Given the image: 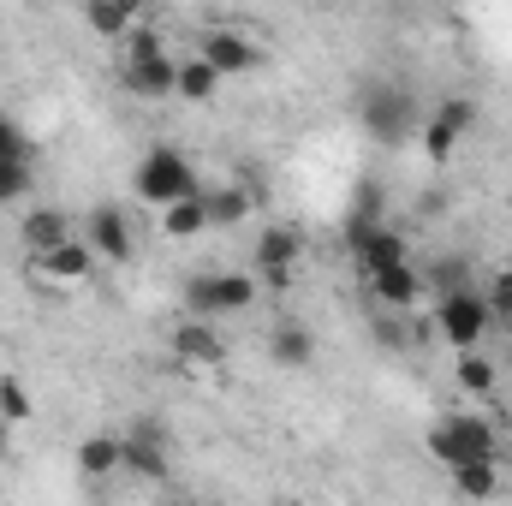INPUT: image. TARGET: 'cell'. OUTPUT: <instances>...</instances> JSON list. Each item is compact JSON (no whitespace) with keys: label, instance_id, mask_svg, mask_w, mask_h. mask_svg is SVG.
<instances>
[{"label":"cell","instance_id":"26","mask_svg":"<svg viewBox=\"0 0 512 506\" xmlns=\"http://www.w3.org/2000/svg\"><path fill=\"white\" fill-rule=\"evenodd\" d=\"M483 304H489V316H495V322H507V328H512V268H495V280H489Z\"/></svg>","mask_w":512,"mask_h":506},{"label":"cell","instance_id":"12","mask_svg":"<svg viewBox=\"0 0 512 506\" xmlns=\"http://www.w3.org/2000/svg\"><path fill=\"white\" fill-rule=\"evenodd\" d=\"M66 239H78V233H72V221H66L60 209H30V215L18 221V245L30 251V262H42L48 251H60Z\"/></svg>","mask_w":512,"mask_h":506},{"label":"cell","instance_id":"20","mask_svg":"<svg viewBox=\"0 0 512 506\" xmlns=\"http://www.w3.org/2000/svg\"><path fill=\"white\" fill-rule=\"evenodd\" d=\"M215 96H221V72H215L209 60H197V54L179 60V102H197V108H203V102H215Z\"/></svg>","mask_w":512,"mask_h":506},{"label":"cell","instance_id":"16","mask_svg":"<svg viewBox=\"0 0 512 506\" xmlns=\"http://www.w3.org/2000/svg\"><path fill=\"white\" fill-rule=\"evenodd\" d=\"M268 352H274V364L304 370V364L316 358V334H310L298 316H280V322H274V334H268Z\"/></svg>","mask_w":512,"mask_h":506},{"label":"cell","instance_id":"1","mask_svg":"<svg viewBox=\"0 0 512 506\" xmlns=\"http://www.w3.org/2000/svg\"><path fill=\"white\" fill-rule=\"evenodd\" d=\"M126 60H120V78L137 102H161V96H179V60L167 54L161 30H131L126 42Z\"/></svg>","mask_w":512,"mask_h":506},{"label":"cell","instance_id":"14","mask_svg":"<svg viewBox=\"0 0 512 506\" xmlns=\"http://www.w3.org/2000/svg\"><path fill=\"white\" fill-rule=\"evenodd\" d=\"M78 471H84L90 483H108L114 471H126L120 435H114V429H96V435H84V441H78Z\"/></svg>","mask_w":512,"mask_h":506},{"label":"cell","instance_id":"30","mask_svg":"<svg viewBox=\"0 0 512 506\" xmlns=\"http://www.w3.org/2000/svg\"><path fill=\"white\" fill-rule=\"evenodd\" d=\"M6 453H12V423L0 417V459H6Z\"/></svg>","mask_w":512,"mask_h":506},{"label":"cell","instance_id":"34","mask_svg":"<svg viewBox=\"0 0 512 506\" xmlns=\"http://www.w3.org/2000/svg\"><path fill=\"white\" fill-rule=\"evenodd\" d=\"M507 209H512V197H507Z\"/></svg>","mask_w":512,"mask_h":506},{"label":"cell","instance_id":"24","mask_svg":"<svg viewBox=\"0 0 512 506\" xmlns=\"http://www.w3.org/2000/svg\"><path fill=\"white\" fill-rule=\"evenodd\" d=\"M30 411H36V405H30V387L18 376H0V417L18 429V423H30Z\"/></svg>","mask_w":512,"mask_h":506},{"label":"cell","instance_id":"4","mask_svg":"<svg viewBox=\"0 0 512 506\" xmlns=\"http://www.w3.org/2000/svg\"><path fill=\"white\" fill-rule=\"evenodd\" d=\"M251 304H256V274L221 268V274H191L185 280V310L197 322H221V316H239Z\"/></svg>","mask_w":512,"mask_h":506},{"label":"cell","instance_id":"33","mask_svg":"<svg viewBox=\"0 0 512 506\" xmlns=\"http://www.w3.org/2000/svg\"><path fill=\"white\" fill-rule=\"evenodd\" d=\"M286 506H304V501H286Z\"/></svg>","mask_w":512,"mask_h":506},{"label":"cell","instance_id":"18","mask_svg":"<svg viewBox=\"0 0 512 506\" xmlns=\"http://www.w3.org/2000/svg\"><path fill=\"white\" fill-rule=\"evenodd\" d=\"M84 24H90L102 42L120 48L131 30H137V6H131V0H90V6H84Z\"/></svg>","mask_w":512,"mask_h":506},{"label":"cell","instance_id":"8","mask_svg":"<svg viewBox=\"0 0 512 506\" xmlns=\"http://www.w3.org/2000/svg\"><path fill=\"white\" fill-rule=\"evenodd\" d=\"M78 239L96 251V262H131L137 256V233H131V215L120 203H96L78 227Z\"/></svg>","mask_w":512,"mask_h":506},{"label":"cell","instance_id":"6","mask_svg":"<svg viewBox=\"0 0 512 506\" xmlns=\"http://www.w3.org/2000/svg\"><path fill=\"white\" fill-rule=\"evenodd\" d=\"M489 328H495V316H489L483 292H447V298L435 304V334H441L447 346H459V358L477 352V346L489 340Z\"/></svg>","mask_w":512,"mask_h":506},{"label":"cell","instance_id":"13","mask_svg":"<svg viewBox=\"0 0 512 506\" xmlns=\"http://www.w3.org/2000/svg\"><path fill=\"white\" fill-rule=\"evenodd\" d=\"M30 274H48V280H60V286H84V280L96 274V251H90L84 239H66L60 251H48L42 262H30Z\"/></svg>","mask_w":512,"mask_h":506},{"label":"cell","instance_id":"10","mask_svg":"<svg viewBox=\"0 0 512 506\" xmlns=\"http://www.w3.org/2000/svg\"><path fill=\"white\" fill-rule=\"evenodd\" d=\"M173 358H179L185 370H221V364H227V340H221L215 322L185 316V322L173 328Z\"/></svg>","mask_w":512,"mask_h":506},{"label":"cell","instance_id":"21","mask_svg":"<svg viewBox=\"0 0 512 506\" xmlns=\"http://www.w3.org/2000/svg\"><path fill=\"white\" fill-rule=\"evenodd\" d=\"M453 489H459L465 501H495V495H501V459L459 465V471H453Z\"/></svg>","mask_w":512,"mask_h":506},{"label":"cell","instance_id":"28","mask_svg":"<svg viewBox=\"0 0 512 506\" xmlns=\"http://www.w3.org/2000/svg\"><path fill=\"white\" fill-rule=\"evenodd\" d=\"M358 221H382V179H358V203H352Z\"/></svg>","mask_w":512,"mask_h":506},{"label":"cell","instance_id":"9","mask_svg":"<svg viewBox=\"0 0 512 506\" xmlns=\"http://www.w3.org/2000/svg\"><path fill=\"white\" fill-rule=\"evenodd\" d=\"M197 60H209L221 78H239V72H251L256 60H262V48H256V36H245V30H227V24H215V30H203V42H197Z\"/></svg>","mask_w":512,"mask_h":506},{"label":"cell","instance_id":"11","mask_svg":"<svg viewBox=\"0 0 512 506\" xmlns=\"http://www.w3.org/2000/svg\"><path fill=\"white\" fill-rule=\"evenodd\" d=\"M304 262V233L298 227H262L256 233V274H292Z\"/></svg>","mask_w":512,"mask_h":506},{"label":"cell","instance_id":"5","mask_svg":"<svg viewBox=\"0 0 512 506\" xmlns=\"http://www.w3.org/2000/svg\"><path fill=\"white\" fill-rule=\"evenodd\" d=\"M358 120L364 131L387 143V149H399L411 126H417V96L405 90V84H364V96H358Z\"/></svg>","mask_w":512,"mask_h":506},{"label":"cell","instance_id":"23","mask_svg":"<svg viewBox=\"0 0 512 506\" xmlns=\"http://www.w3.org/2000/svg\"><path fill=\"white\" fill-rule=\"evenodd\" d=\"M36 191V167L30 161H0V209L6 203H24Z\"/></svg>","mask_w":512,"mask_h":506},{"label":"cell","instance_id":"25","mask_svg":"<svg viewBox=\"0 0 512 506\" xmlns=\"http://www.w3.org/2000/svg\"><path fill=\"white\" fill-rule=\"evenodd\" d=\"M435 120H441V126L453 131V137H465V131L477 126V102H471V96H441Z\"/></svg>","mask_w":512,"mask_h":506},{"label":"cell","instance_id":"31","mask_svg":"<svg viewBox=\"0 0 512 506\" xmlns=\"http://www.w3.org/2000/svg\"><path fill=\"white\" fill-rule=\"evenodd\" d=\"M507 364H512V334H507Z\"/></svg>","mask_w":512,"mask_h":506},{"label":"cell","instance_id":"32","mask_svg":"<svg viewBox=\"0 0 512 506\" xmlns=\"http://www.w3.org/2000/svg\"><path fill=\"white\" fill-rule=\"evenodd\" d=\"M197 506H215V501H197Z\"/></svg>","mask_w":512,"mask_h":506},{"label":"cell","instance_id":"19","mask_svg":"<svg viewBox=\"0 0 512 506\" xmlns=\"http://www.w3.org/2000/svg\"><path fill=\"white\" fill-rule=\"evenodd\" d=\"M209 233V203H203V191L197 197H185V203H173V209H161V239H203Z\"/></svg>","mask_w":512,"mask_h":506},{"label":"cell","instance_id":"15","mask_svg":"<svg viewBox=\"0 0 512 506\" xmlns=\"http://www.w3.org/2000/svg\"><path fill=\"white\" fill-rule=\"evenodd\" d=\"M203 203H209V233L215 227H245L256 209L251 185H203Z\"/></svg>","mask_w":512,"mask_h":506},{"label":"cell","instance_id":"2","mask_svg":"<svg viewBox=\"0 0 512 506\" xmlns=\"http://www.w3.org/2000/svg\"><path fill=\"white\" fill-rule=\"evenodd\" d=\"M423 447H429L447 471H459V465H483V459H501L495 423H489V417H471V411H447V417H435L429 435H423Z\"/></svg>","mask_w":512,"mask_h":506},{"label":"cell","instance_id":"7","mask_svg":"<svg viewBox=\"0 0 512 506\" xmlns=\"http://www.w3.org/2000/svg\"><path fill=\"white\" fill-rule=\"evenodd\" d=\"M120 453H126V471L143 477V483H167V471H173V459H167V429H161L155 417H137V423L120 429Z\"/></svg>","mask_w":512,"mask_h":506},{"label":"cell","instance_id":"29","mask_svg":"<svg viewBox=\"0 0 512 506\" xmlns=\"http://www.w3.org/2000/svg\"><path fill=\"white\" fill-rule=\"evenodd\" d=\"M0 161H30V137L0 114Z\"/></svg>","mask_w":512,"mask_h":506},{"label":"cell","instance_id":"17","mask_svg":"<svg viewBox=\"0 0 512 506\" xmlns=\"http://www.w3.org/2000/svg\"><path fill=\"white\" fill-rule=\"evenodd\" d=\"M364 280H370L376 304H387V310H411V304L423 298V274H417L411 262H399V268H382V274H364Z\"/></svg>","mask_w":512,"mask_h":506},{"label":"cell","instance_id":"27","mask_svg":"<svg viewBox=\"0 0 512 506\" xmlns=\"http://www.w3.org/2000/svg\"><path fill=\"white\" fill-rule=\"evenodd\" d=\"M453 149H459V137H453V131L441 126V120H429V126H423V155H429L435 167H441V161H447Z\"/></svg>","mask_w":512,"mask_h":506},{"label":"cell","instance_id":"3","mask_svg":"<svg viewBox=\"0 0 512 506\" xmlns=\"http://www.w3.org/2000/svg\"><path fill=\"white\" fill-rule=\"evenodd\" d=\"M131 191H137V203H149V209H173V203L197 197V191H203V179H197V167H191L173 143H155V149L137 161Z\"/></svg>","mask_w":512,"mask_h":506},{"label":"cell","instance_id":"22","mask_svg":"<svg viewBox=\"0 0 512 506\" xmlns=\"http://www.w3.org/2000/svg\"><path fill=\"white\" fill-rule=\"evenodd\" d=\"M453 381H459L465 393L489 399V393H495V381H501V370H495V358H483V352H465V358H459V370H453Z\"/></svg>","mask_w":512,"mask_h":506}]
</instances>
